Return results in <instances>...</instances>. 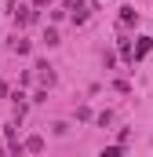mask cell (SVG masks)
I'll return each instance as SVG.
<instances>
[{
  "instance_id": "2",
  "label": "cell",
  "mask_w": 153,
  "mask_h": 157,
  "mask_svg": "<svg viewBox=\"0 0 153 157\" xmlns=\"http://www.w3.org/2000/svg\"><path fill=\"white\" fill-rule=\"evenodd\" d=\"M69 11H73V22H88V7H80V4H69Z\"/></svg>"
},
{
  "instance_id": "5",
  "label": "cell",
  "mask_w": 153,
  "mask_h": 157,
  "mask_svg": "<svg viewBox=\"0 0 153 157\" xmlns=\"http://www.w3.org/2000/svg\"><path fill=\"white\" fill-rule=\"evenodd\" d=\"M135 18H139V15H135L131 7H120V22H135Z\"/></svg>"
},
{
  "instance_id": "1",
  "label": "cell",
  "mask_w": 153,
  "mask_h": 157,
  "mask_svg": "<svg viewBox=\"0 0 153 157\" xmlns=\"http://www.w3.org/2000/svg\"><path fill=\"white\" fill-rule=\"evenodd\" d=\"M150 48H153V40H150V37H142V40H139V48L131 51V62H135V59H142V55H146Z\"/></svg>"
},
{
  "instance_id": "3",
  "label": "cell",
  "mask_w": 153,
  "mask_h": 157,
  "mask_svg": "<svg viewBox=\"0 0 153 157\" xmlns=\"http://www.w3.org/2000/svg\"><path fill=\"white\" fill-rule=\"evenodd\" d=\"M22 150H33V154H40V150H44V139H40V135L26 139V143H22Z\"/></svg>"
},
{
  "instance_id": "7",
  "label": "cell",
  "mask_w": 153,
  "mask_h": 157,
  "mask_svg": "<svg viewBox=\"0 0 153 157\" xmlns=\"http://www.w3.org/2000/svg\"><path fill=\"white\" fill-rule=\"evenodd\" d=\"M95 121H99V128H106V124H110V121H113V113H110V110H106V113H99V117H95Z\"/></svg>"
},
{
  "instance_id": "4",
  "label": "cell",
  "mask_w": 153,
  "mask_h": 157,
  "mask_svg": "<svg viewBox=\"0 0 153 157\" xmlns=\"http://www.w3.org/2000/svg\"><path fill=\"white\" fill-rule=\"evenodd\" d=\"M37 70H40V80H44V84H55V73H51L47 62H37Z\"/></svg>"
},
{
  "instance_id": "6",
  "label": "cell",
  "mask_w": 153,
  "mask_h": 157,
  "mask_svg": "<svg viewBox=\"0 0 153 157\" xmlns=\"http://www.w3.org/2000/svg\"><path fill=\"white\" fill-rule=\"evenodd\" d=\"M44 44H47V48H55V44H58V33H55V29H47V33H44Z\"/></svg>"
}]
</instances>
